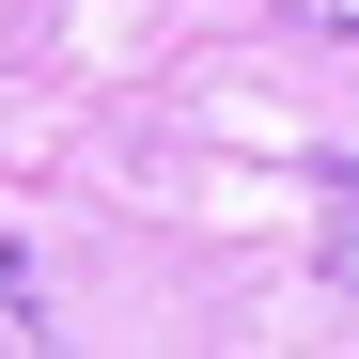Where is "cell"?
Masks as SVG:
<instances>
[{
	"label": "cell",
	"instance_id": "obj_1",
	"mask_svg": "<svg viewBox=\"0 0 359 359\" xmlns=\"http://www.w3.org/2000/svg\"><path fill=\"white\" fill-rule=\"evenodd\" d=\"M47 344V281H32V250L0 234V359H32Z\"/></svg>",
	"mask_w": 359,
	"mask_h": 359
},
{
	"label": "cell",
	"instance_id": "obj_2",
	"mask_svg": "<svg viewBox=\"0 0 359 359\" xmlns=\"http://www.w3.org/2000/svg\"><path fill=\"white\" fill-rule=\"evenodd\" d=\"M281 16H297V32H344V47H359V0H281Z\"/></svg>",
	"mask_w": 359,
	"mask_h": 359
}]
</instances>
